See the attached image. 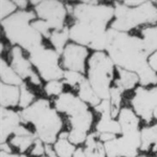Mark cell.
<instances>
[{
    "label": "cell",
    "mask_w": 157,
    "mask_h": 157,
    "mask_svg": "<svg viewBox=\"0 0 157 157\" xmlns=\"http://www.w3.org/2000/svg\"><path fill=\"white\" fill-rule=\"evenodd\" d=\"M137 75L139 78V85L143 87L157 85V73L150 67V65L144 68Z\"/></svg>",
    "instance_id": "obj_28"
},
{
    "label": "cell",
    "mask_w": 157,
    "mask_h": 157,
    "mask_svg": "<svg viewBox=\"0 0 157 157\" xmlns=\"http://www.w3.org/2000/svg\"><path fill=\"white\" fill-rule=\"evenodd\" d=\"M153 117L154 118H156L157 120V107H156V109L154 110V113H153Z\"/></svg>",
    "instance_id": "obj_42"
},
{
    "label": "cell",
    "mask_w": 157,
    "mask_h": 157,
    "mask_svg": "<svg viewBox=\"0 0 157 157\" xmlns=\"http://www.w3.org/2000/svg\"><path fill=\"white\" fill-rule=\"evenodd\" d=\"M58 157H73L77 148L67 138H58L54 144Z\"/></svg>",
    "instance_id": "obj_26"
},
{
    "label": "cell",
    "mask_w": 157,
    "mask_h": 157,
    "mask_svg": "<svg viewBox=\"0 0 157 157\" xmlns=\"http://www.w3.org/2000/svg\"><path fill=\"white\" fill-rule=\"evenodd\" d=\"M35 13L39 19L46 21L52 30H61L64 29L67 9L60 1H40L35 7Z\"/></svg>",
    "instance_id": "obj_10"
},
{
    "label": "cell",
    "mask_w": 157,
    "mask_h": 157,
    "mask_svg": "<svg viewBox=\"0 0 157 157\" xmlns=\"http://www.w3.org/2000/svg\"><path fill=\"white\" fill-rule=\"evenodd\" d=\"M87 133L83 132L80 130H75V129H71L69 131V136H68V140L75 146L81 145V144L85 143L87 139Z\"/></svg>",
    "instance_id": "obj_34"
},
{
    "label": "cell",
    "mask_w": 157,
    "mask_h": 157,
    "mask_svg": "<svg viewBox=\"0 0 157 157\" xmlns=\"http://www.w3.org/2000/svg\"><path fill=\"white\" fill-rule=\"evenodd\" d=\"M37 15L32 11H17L9 18L1 21L9 41L27 52H33L42 45V35L32 26Z\"/></svg>",
    "instance_id": "obj_3"
},
{
    "label": "cell",
    "mask_w": 157,
    "mask_h": 157,
    "mask_svg": "<svg viewBox=\"0 0 157 157\" xmlns=\"http://www.w3.org/2000/svg\"><path fill=\"white\" fill-rule=\"evenodd\" d=\"M1 121H0V143L4 144L14 135L15 130L22 124V118L20 112L13 111L11 109L1 107Z\"/></svg>",
    "instance_id": "obj_15"
},
{
    "label": "cell",
    "mask_w": 157,
    "mask_h": 157,
    "mask_svg": "<svg viewBox=\"0 0 157 157\" xmlns=\"http://www.w3.org/2000/svg\"><path fill=\"white\" fill-rule=\"evenodd\" d=\"M84 153L86 157H106L104 144L98 139V133H91L85 141Z\"/></svg>",
    "instance_id": "obj_18"
},
{
    "label": "cell",
    "mask_w": 157,
    "mask_h": 157,
    "mask_svg": "<svg viewBox=\"0 0 157 157\" xmlns=\"http://www.w3.org/2000/svg\"><path fill=\"white\" fill-rule=\"evenodd\" d=\"M63 88H64V82H61V81H50L47 82L46 85L44 87V90L46 92L47 95L49 97H59L62 94Z\"/></svg>",
    "instance_id": "obj_31"
},
{
    "label": "cell",
    "mask_w": 157,
    "mask_h": 157,
    "mask_svg": "<svg viewBox=\"0 0 157 157\" xmlns=\"http://www.w3.org/2000/svg\"><path fill=\"white\" fill-rule=\"evenodd\" d=\"M118 78L114 81V86L121 88L123 91L131 90L135 88V86L139 84V78L136 72L129 71V70L123 69L117 67Z\"/></svg>",
    "instance_id": "obj_19"
},
{
    "label": "cell",
    "mask_w": 157,
    "mask_h": 157,
    "mask_svg": "<svg viewBox=\"0 0 157 157\" xmlns=\"http://www.w3.org/2000/svg\"><path fill=\"white\" fill-rule=\"evenodd\" d=\"M116 137V135L114 134H111V133H98V139L102 141L103 144L108 143V141L112 140Z\"/></svg>",
    "instance_id": "obj_37"
},
{
    "label": "cell",
    "mask_w": 157,
    "mask_h": 157,
    "mask_svg": "<svg viewBox=\"0 0 157 157\" xmlns=\"http://www.w3.org/2000/svg\"><path fill=\"white\" fill-rule=\"evenodd\" d=\"M20 87L1 83L0 87V102L2 108H13L19 105Z\"/></svg>",
    "instance_id": "obj_16"
},
{
    "label": "cell",
    "mask_w": 157,
    "mask_h": 157,
    "mask_svg": "<svg viewBox=\"0 0 157 157\" xmlns=\"http://www.w3.org/2000/svg\"><path fill=\"white\" fill-rule=\"evenodd\" d=\"M10 57H11V67L15 70L20 78H29L30 83L36 86L41 85V80H40V75L37 72L34 71L32 66V63L29 60H27L23 55V50L19 46L12 47L11 52H10Z\"/></svg>",
    "instance_id": "obj_12"
},
{
    "label": "cell",
    "mask_w": 157,
    "mask_h": 157,
    "mask_svg": "<svg viewBox=\"0 0 157 157\" xmlns=\"http://www.w3.org/2000/svg\"><path fill=\"white\" fill-rule=\"evenodd\" d=\"M88 49L86 46L69 43L63 50L61 64L65 70H72L84 73L86 69V59L88 58Z\"/></svg>",
    "instance_id": "obj_11"
},
{
    "label": "cell",
    "mask_w": 157,
    "mask_h": 157,
    "mask_svg": "<svg viewBox=\"0 0 157 157\" xmlns=\"http://www.w3.org/2000/svg\"><path fill=\"white\" fill-rule=\"evenodd\" d=\"M0 77H1V83L12 86H21L22 78L19 77L18 73L7 64L6 60H0Z\"/></svg>",
    "instance_id": "obj_20"
},
{
    "label": "cell",
    "mask_w": 157,
    "mask_h": 157,
    "mask_svg": "<svg viewBox=\"0 0 157 157\" xmlns=\"http://www.w3.org/2000/svg\"><path fill=\"white\" fill-rule=\"evenodd\" d=\"M0 157H27L25 154H17V153H6V152L1 151Z\"/></svg>",
    "instance_id": "obj_40"
},
{
    "label": "cell",
    "mask_w": 157,
    "mask_h": 157,
    "mask_svg": "<svg viewBox=\"0 0 157 157\" xmlns=\"http://www.w3.org/2000/svg\"><path fill=\"white\" fill-rule=\"evenodd\" d=\"M143 41L145 44V48L150 56L153 52H157V26L146 27L141 32Z\"/></svg>",
    "instance_id": "obj_25"
},
{
    "label": "cell",
    "mask_w": 157,
    "mask_h": 157,
    "mask_svg": "<svg viewBox=\"0 0 157 157\" xmlns=\"http://www.w3.org/2000/svg\"><path fill=\"white\" fill-rule=\"evenodd\" d=\"M141 157H149V156H141Z\"/></svg>",
    "instance_id": "obj_43"
},
{
    "label": "cell",
    "mask_w": 157,
    "mask_h": 157,
    "mask_svg": "<svg viewBox=\"0 0 157 157\" xmlns=\"http://www.w3.org/2000/svg\"><path fill=\"white\" fill-rule=\"evenodd\" d=\"M29 1H25V0H22V1H14V3L16 4L17 7H19L21 11H24V10H26L27 6H29Z\"/></svg>",
    "instance_id": "obj_39"
},
{
    "label": "cell",
    "mask_w": 157,
    "mask_h": 157,
    "mask_svg": "<svg viewBox=\"0 0 157 157\" xmlns=\"http://www.w3.org/2000/svg\"><path fill=\"white\" fill-rule=\"evenodd\" d=\"M114 20L111 29L117 32L128 30L143 24H154L157 22V6L152 1H145L137 7H129L116 2L114 6Z\"/></svg>",
    "instance_id": "obj_4"
},
{
    "label": "cell",
    "mask_w": 157,
    "mask_h": 157,
    "mask_svg": "<svg viewBox=\"0 0 157 157\" xmlns=\"http://www.w3.org/2000/svg\"><path fill=\"white\" fill-rule=\"evenodd\" d=\"M73 157H86L85 153H84V149L83 148H78L77 151H75Z\"/></svg>",
    "instance_id": "obj_41"
},
{
    "label": "cell",
    "mask_w": 157,
    "mask_h": 157,
    "mask_svg": "<svg viewBox=\"0 0 157 157\" xmlns=\"http://www.w3.org/2000/svg\"><path fill=\"white\" fill-rule=\"evenodd\" d=\"M17 6L14 3V1H7V0H2L0 1V17H1V21L13 14H15L17 11Z\"/></svg>",
    "instance_id": "obj_32"
},
{
    "label": "cell",
    "mask_w": 157,
    "mask_h": 157,
    "mask_svg": "<svg viewBox=\"0 0 157 157\" xmlns=\"http://www.w3.org/2000/svg\"><path fill=\"white\" fill-rule=\"evenodd\" d=\"M114 63L108 55L95 52L88 60V82L101 100L110 98Z\"/></svg>",
    "instance_id": "obj_5"
},
{
    "label": "cell",
    "mask_w": 157,
    "mask_h": 157,
    "mask_svg": "<svg viewBox=\"0 0 157 157\" xmlns=\"http://www.w3.org/2000/svg\"><path fill=\"white\" fill-rule=\"evenodd\" d=\"M108 56L117 67L138 73L148 66L149 55L143 38L131 36L128 33L107 30Z\"/></svg>",
    "instance_id": "obj_1"
},
{
    "label": "cell",
    "mask_w": 157,
    "mask_h": 157,
    "mask_svg": "<svg viewBox=\"0 0 157 157\" xmlns=\"http://www.w3.org/2000/svg\"><path fill=\"white\" fill-rule=\"evenodd\" d=\"M35 100V94L27 88L26 84H22L20 86V101L19 107L21 109L29 108Z\"/></svg>",
    "instance_id": "obj_30"
},
{
    "label": "cell",
    "mask_w": 157,
    "mask_h": 157,
    "mask_svg": "<svg viewBox=\"0 0 157 157\" xmlns=\"http://www.w3.org/2000/svg\"><path fill=\"white\" fill-rule=\"evenodd\" d=\"M32 26L34 27L37 32H39L42 36H44L49 39L52 30L50 29L49 24L47 23L46 21H44V20H42V19H36L32 22Z\"/></svg>",
    "instance_id": "obj_33"
},
{
    "label": "cell",
    "mask_w": 157,
    "mask_h": 157,
    "mask_svg": "<svg viewBox=\"0 0 157 157\" xmlns=\"http://www.w3.org/2000/svg\"><path fill=\"white\" fill-rule=\"evenodd\" d=\"M64 83L71 87H80V85L86 80L83 73L72 70H64Z\"/></svg>",
    "instance_id": "obj_29"
},
{
    "label": "cell",
    "mask_w": 157,
    "mask_h": 157,
    "mask_svg": "<svg viewBox=\"0 0 157 157\" xmlns=\"http://www.w3.org/2000/svg\"><path fill=\"white\" fill-rule=\"evenodd\" d=\"M78 98L83 102H85L86 104H89V105L93 106V107H97L98 104L102 102V100L98 97L95 91L91 87L90 83L88 82L87 78L78 87Z\"/></svg>",
    "instance_id": "obj_21"
},
{
    "label": "cell",
    "mask_w": 157,
    "mask_h": 157,
    "mask_svg": "<svg viewBox=\"0 0 157 157\" xmlns=\"http://www.w3.org/2000/svg\"><path fill=\"white\" fill-rule=\"evenodd\" d=\"M131 105L138 117L146 123L152 121L154 118V110L157 107V87L148 89L143 86H138L131 98Z\"/></svg>",
    "instance_id": "obj_9"
},
{
    "label": "cell",
    "mask_w": 157,
    "mask_h": 157,
    "mask_svg": "<svg viewBox=\"0 0 157 157\" xmlns=\"http://www.w3.org/2000/svg\"><path fill=\"white\" fill-rule=\"evenodd\" d=\"M93 121V115L89 110L84 113H81L78 115H75L73 117H69V123L71 126V129L80 130L87 133L90 130L91 125Z\"/></svg>",
    "instance_id": "obj_22"
},
{
    "label": "cell",
    "mask_w": 157,
    "mask_h": 157,
    "mask_svg": "<svg viewBox=\"0 0 157 157\" xmlns=\"http://www.w3.org/2000/svg\"><path fill=\"white\" fill-rule=\"evenodd\" d=\"M148 64L150 65V67L154 70V71L157 72V52H153L152 55L149 56Z\"/></svg>",
    "instance_id": "obj_36"
},
{
    "label": "cell",
    "mask_w": 157,
    "mask_h": 157,
    "mask_svg": "<svg viewBox=\"0 0 157 157\" xmlns=\"http://www.w3.org/2000/svg\"><path fill=\"white\" fill-rule=\"evenodd\" d=\"M30 155L32 156H37V157H42L45 154V144L43 143L40 138H37L35 140L34 145L30 148Z\"/></svg>",
    "instance_id": "obj_35"
},
{
    "label": "cell",
    "mask_w": 157,
    "mask_h": 157,
    "mask_svg": "<svg viewBox=\"0 0 157 157\" xmlns=\"http://www.w3.org/2000/svg\"><path fill=\"white\" fill-rule=\"evenodd\" d=\"M29 61L39 72L40 78L46 82L61 81L64 77V70L60 66V54L55 49L46 48L44 45L37 47L29 54Z\"/></svg>",
    "instance_id": "obj_6"
},
{
    "label": "cell",
    "mask_w": 157,
    "mask_h": 157,
    "mask_svg": "<svg viewBox=\"0 0 157 157\" xmlns=\"http://www.w3.org/2000/svg\"><path fill=\"white\" fill-rule=\"evenodd\" d=\"M38 137L37 135H27V136H12L10 138V145L12 146V148H15L18 151L19 154H23L24 152L29 150L34 145L35 140Z\"/></svg>",
    "instance_id": "obj_24"
},
{
    "label": "cell",
    "mask_w": 157,
    "mask_h": 157,
    "mask_svg": "<svg viewBox=\"0 0 157 157\" xmlns=\"http://www.w3.org/2000/svg\"><path fill=\"white\" fill-rule=\"evenodd\" d=\"M117 118L121 128V133L131 132V131H138L139 117L134 112L133 109L128 107L121 108Z\"/></svg>",
    "instance_id": "obj_17"
},
{
    "label": "cell",
    "mask_w": 157,
    "mask_h": 157,
    "mask_svg": "<svg viewBox=\"0 0 157 157\" xmlns=\"http://www.w3.org/2000/svg\"><path fill=\"white\" fill-rule=\"evenodd\" d=\"M72 15L77 22L106 30L107 24L114 17V6L100 4L98 1H82V3L73 6Z\"/></svg>",
    "instance_id": "obj_7"
},
{
    "label": "cell",
    "mask_w": 157,
    "mask_h": 157,
    "mask_svg": "<svg viewBox=\"0 0 157 157\" xmlns=\"http://www.w3.org/2000/svg\"><path fill=\"white\" fill-rule=\"evenodd\" d=\"M98 112L101 113V120L98 121L95 129L98 133H111L114 135L121 134V128L118 121H115L111 116V106L109 100H102L97 107Z\"/></svg>",
    "instance_id": "obj_14"
},
{
    "label": "cell",
    "mask_w": 157,
    "mask_h": 157,
    "mask_svg": "<svg viewBox=\"0 0 157 157\" xmlns=\"http://www.w3.org/2000/svg\"><path fill=\"white\" fill-rule=\"evenodd\" d=\"M45 156L46 157H58L57 152H56L54 145L45 144Z\"/></svg>",
    "instance_id": "obj_38"
},
{
    "label": "cell",
    "mask_w": 157,
    "mask_h": 157,
    "mask_svg": "<svg viewBox=\"0 0 157 157\" xmlns=\"http://www.w3.org/2000/svg\"><path fill=\"white\" fill-rule=\"evenodd\" d=\"M22 124H32L36 135L44 144L52 145L57 141L63 121L56 109L50 107L49 101L40 98L20 112Z\"/></svg>",
    "instance_id": "obj_2"
},
{
    "label": "cell",
    "mask_w": 157,
    "mask_h": 157,
    "mask_svg": "<svg viewBox=\"0 0 157 157\" xmlns=\"http://www.w3.org/2000/svg\"><path fill=\"white\" fill-rule=\"evenodd\" d=\"M42 157H46V156H42Z\"/></svg>",
    "instance_id": "obj_44"
},
{
    "label": "cell",
    "mask_w": 157,
    "mask_h": 157,
    "mask_svg": "<svg viewBox=\"0 0 157 157\" xmlns=\"http://www.w3.org/2000/svg\"><path fill=\"white\" fill-rule=\"evenodd\" d=\"M55 109L59 112L65 113L69 117H73L88 111V105L78 97L72 93H62L55 101Z\"/></svg>",
    "instance_id": "obj_13"
},
{
    "label": "cell",
    "mask_w": 157,
    "mask_h": 157,
    "mask_svg": "<svg viewBox=\"0 0 157 157\" xmlns=\"http://www.w3.org/2000/svg\"><path fill=\"white\" fill-rule=\"evenodd\" d=\"M68 39H70L69 29L68 27H64L61 30H52V35L49 37L50 43L55 47V50L60 55L63 54V50H64V48L67 45Z\"/></svg>",
    "instance_id": "obj_23"
},
{
    "label": "cell",
    "mask_w": 157,
    "mask_h": 157,
    "mask_svg": "<svg viewBox=\"0 0 157 157\" xmlns=\"http://www.w3.org/2000/svg\"><path fill=\"white\" fill-rule=\"evenodd\" d=\"M121 92L123 90L121 88L113 86L110 90V106H111V116L113 120L118 117L121 111Z\"/></svg>",
    "instance_id": "obj_27"
},
{
    "label": "cell",
    "mask_w": 157,
    "mask_h": 157,
    "mask_svg": "<svg viewBox=\"0 0 157 157\" xmlns=\"http://www.w3.org/2000/svg\"><path fill=\"white\" fill-rule=\"evenodd\" d=\"M120 137L104 144L106 157H136L140 151V131L124 132Z\"/></svg>",
    "instance_id": "obj_8"
}]
</instances>
